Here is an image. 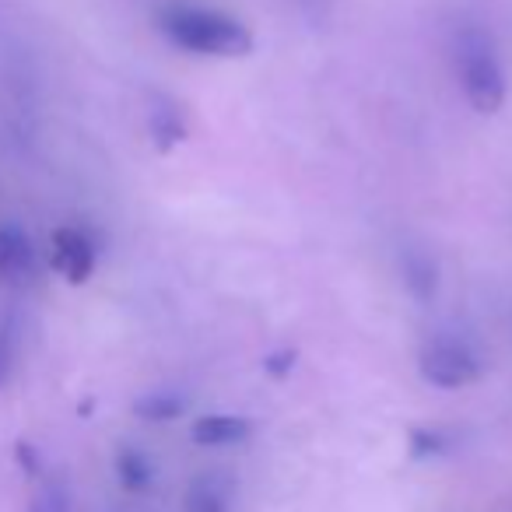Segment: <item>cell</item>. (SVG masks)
<instances>
[{"instance_id": "cell-1", "label": "cell", "mask_w": 512, "mask_h": 512, "mask_svg": "<svg viewBox=\"0 0 512 512\" xmlns=\"http://www.w3.org/2000/svg\"><path fill=\"white\" fill-rule=\"evenodd\" d=\"M158 29L176 50L193 57H246L253 50V32L235 15L218 8H200V4H169L158 15Z\"/></svg>"}, {"instance_id": "cell-2", "label": "cell", "mask_w": 512, "mask_h": 512, "mask_svg": "<svg viewBox=\"0 0 512 512\" xmlns=\"http://www.w3.org/2000/svg\"><path fill=\"white\" fill-rule=\"evenodd\" d=\"M453 64H456V81L463 88V99L470 102L474 113L491 116L505 106V99H509V78H505L502 57H498L488 32L463 29L453 46Z\"/></svg>"}, {"instance_id": "cell-3", "label": "cell", "mask_w": 512, "mask_h": 512, "mask_svg": "<svg viewBox=\"0 0 512 512\" xmlns=\"http://www.w3.org/2000/svg\"><path fill=\"white\" fill-rule=\"evenodd\" d=\"M418 372L428 386L439 390H463L484 376V358L474 341L460 334H435L421 344Z\"/></svg>"}, {"instance_id": "cell-4", "label": "cell", "mask_w": 512, "mask_h": 512, "mask_svg": "<svg viewBox=\"0 0 512 512\" xmlns=\"http://www.w3.org/2000/svg\"><path fill=\"white\" fill-rule=\"evenodd\" d=\"M50 264L64 281L85 285L95 274V264H99L95 239L78 225H60L57 232L50 235Z\"/></svg>"}, {"instance_id": "cell-5", "label": "cell", "mask_w": 512, "mask_h": 512, "mask_svg": "<svg viewBox=\"0 0 512 512\" xmlns=\"http://www.w3.org/2000/svg\"><path fill=\"white\" fill-rule=\"evenodd\" d=\"M36 278V246L22 225H0V281L8 288H25Z\"/></svg>"}, {"instance_id": "cell-6", "label": "cell", "mask_w": 512, "mask_h": 512, "mask_svg": "<svg viewBox=\"0 0 512 512\" xmlns=\"http://www.w3.org/2000/svg\"><path fill=\"white\" fill-rule=\"evenodd\" d=\"M400 281H404L407 295L421 306H432L435 295L442 288V271H439V260H435L428 249H404L400 253Z\"/></svg>"}, {"instance_id": "cell-7", "label": "cell", "mask_w": 512, "mask_h": 512, "mask_svg": "<svg viewBox=\"0 0 512 512\" xmlns=\"http://www.w3.org/2000/svg\"><path fill=\"white\" fill-rule=\"evenodd\" d=\"M235 481L225 470H204L186 488V512H232Z\"/></svg>"}, {"instance_id": "cell-8", "label": "cell", "mask_w": 512, "mask_h": 512, "mask_svg": "<svg viewBox=\"0 0 512 512\" xmlns=\"http://www.w3.org/2000/svg\"><path fill=\"white\" fill-rule=\"evenodd\" d=\"M253 425L242 414H204L193 425V442L197 446H235V442L249 439Z\"/></svg>"}, {"instance_id": "cell-9", "label": "cell", "mask_w": 512, "mask_h": 512, "mask_svg": "<svg viewBox=\"0 0 512 512\" xmlns=\"http://www.w3.org/2000/svg\"><path fill=\"white\" fill-rule=\"evenodd\" d=\"M148 134L158 148L169 151L190 137V127H186V120H183V113H179L176 102H155L151 113H148Z\"/></svg>"}, {"instance_id": "cell-10", "label": "cell", "mask_w": 512, "mask_h": 512, "mask_svg": "<svg viewBox=\"0 0 512 512\" xmlns=\"http://www.w3.org/2000/svg\"><path fill=\"white\" fill-rule=\"evenodd\" d=\"M116 474H120V481L127 484L130 491H144L155 481V463H151V456L141 453V449L123 446L120 453H116Z\"/></svg>"}, {"instance_id": "cell-11", "label": "cell", "mask_w": 512, "mask_h": 512, "mask_svg": "<svg viewBox=\"0 0 512 512\" xmlns=\"http://www.w3.org/2000/svg\"><path fill=\"white\" fill-rule=\"evenodd\" d=\"M183 411H186V400L179 397V393H172V390H151L134 404L137 418L155 421V425H162V421H176Z\"/></svg>"}, {"instance_id": "cell-12", "label": "cell", "mask_w": 512, "mask_h": 512, "mask_svg": "<svg viewBox=\"0 0 512 512\" xmlns=\"http://www.w3.org/2000/svg\"><path fill=\"white\" fill-rule=\"evenodd\" d=\"M29 512H71V495L60 481H46L32 498Z\"/></svg>"}, {"instance_id": "cell-13", "label": "cell", "mask_w": 512, "mask_h": 512, "mask_svg": "<svg viewBox=\"0 0 512 512\" xmlns=\"http://www.w3.org/2000/svg\"><path fill=\"white\" fill-rule=\"evenodd\" d=\"M292 365H295V351L285 348V351H274V355H267L264 369L271 372V376H285V372H292Z\"/></svg>"}, {"instance_id": "cell-14", "label": "cell", "mask_w": 512, "mask_h": 512, "mask_svg": "<svg viewBox=\"0 0 512 512\" xmlns=\"http://www.w3.org/2000/svg\"><path fill=\"white\" fill-rule=\"evenodd\" d=\"M414 446H418V453H439L442 432H414Z\"/></svg>"}, {"instance_id": "cell-15", "label": "cell", "mask_w": 512, "mask_h": 512, "mask_svg": "<svg viewBox=\"0 0 512 512\" xmlns=\"http://www.w3.org/2000/svg\"><path fill=\"white\" fill-rule=\"evenodd\" d=\"M8 376H11V348H8V341L0 337V386L8 383Z\"/></svg>"}]
</instances>
